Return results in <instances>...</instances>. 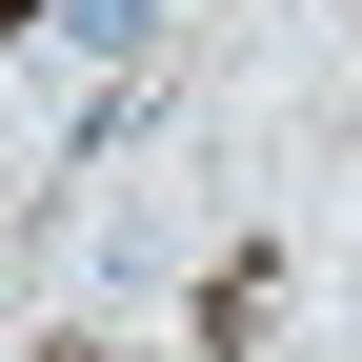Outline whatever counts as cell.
Listing matches in <instances>:
<instances>
[{
    "label": "cell",
    "instance_id": "6da1fadb",
    "mask_svg": "<svg viewBox=\"0 0 362 362\" xmlns=\"http://www.w3.org/2000/svg\"><path fill=\"white\" fill-rule=\"evenodd\" d=\"M0 322H21V282H0Z\"/></svg>",
    "mask_w": 362,
    "mask_h": 362
}]
</instances>
